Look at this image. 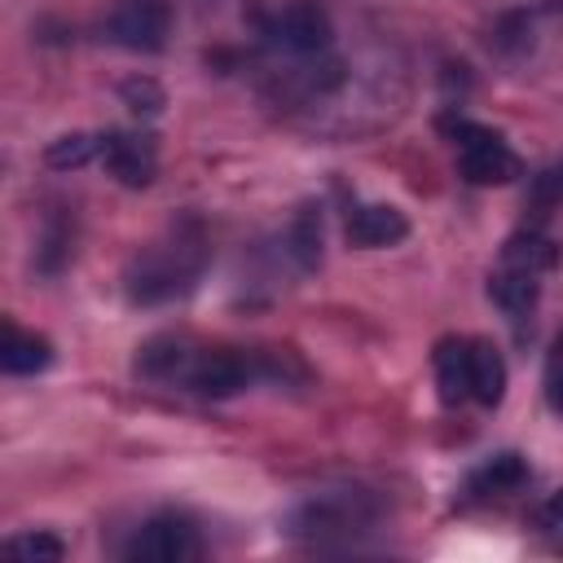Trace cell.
I'll list each match as a JSON object with an SVG mask.
<instances>
[{"mask_svg": "<svg viewBox=\"0 0 563 563\" xmlns=\"http://www.w3.org/2000/svg\"><path fill=\"white\" fill-rule=\"evenodd\" d=\"M136 374H145L150 383H167V387H185L194 396L224 400V396L246 391L264 374V361H260V352L202 347V343H189L176 334H158L141 347Z\"/></svg>", "mask_w": 563, "mask_h": 563, "instance_id": "cell-1", "label": "cell"}, {"mask_svg": "<svg viewBox=\"0 0 563 563\" xmlns=\"http://www.w3.org/2000/svg\"><path fill=\"white\" fill-rule=\"evenodd\" d=\"M207 268V233L198 220H180L172 224L158 242L141 246L132 260H128V273H123V290L132 303H172L180 295H189L198 286Z\"/></svg>", "mask_w": 563, "mask_h": 563, "instance_id": "cell-2", "label": "cell"}, {"mask_svg": "<svg viewBox=\"0 0 563 563\" xmlns=\"http://www.w3.org/2000/svg\"><path fill=\"white\" fill-rule=\"evenodd\" d=\"M435 387L444 405H497L506 396V361L488 339L449 334L435 343Z\"/></svg>", "mask_w": 563, "mask_h": 563, "instance_id": "cell-3", "label": "cell"}, {"mask_svg": "<svg viewBox=\"0 0 563 563\" xmlns=\"http://www.w3.org/2000/svg\"><path fill=\"white\" fill-rule=\"evenodd\" d=\"M554 264H559L554 238H545L541 229H519V233L501 246L497 268L488 273V299H493L510 321H523V317L537 308L541 277H545Z\"/></svg>", "mask_w": 563, "mask_h": 563, "instance_id": "cell-4", "label": "cell"}, {"mask_svg": "<svg viewBox=\"0 0 563 563\" xmlns=\"http://www.w3.org/2000/svg\"><path fill=\"white\" fill-rule=\"evenodd\" d=\"M378 515H383V506L369 488H352V484L347 488H321L290 510V532L303 541H317V545H325L334 537L352 541V537L369 532L378 523Z\"/></svg>", "mask_w": 563, "mask_h": 563, "instance_id": "cell-5", "label": "cell"}, {"mask_svg": "<svg viewBox=\"0 0 563 563\" xmlns=\"http://www.w3.org/2000/svg\"><path fill=\"white\" fill-rule=\"evenodd\" d=\"M255 31H260V40H264L273 53L290 57V62L330 53V40H334L330 13H325L317 0H286V4L260 9V13H255Z\"/></svg>", "mask_w": 563, "mask_h": 563, "instance_id": "cell-6", "label": "cell"}, {"mask_svg": "<svg viewBox=\"0 0 563 563\" xmlns=\"http://www.w3.org/2000/svg\"><path fill=\"white\" fill-rule=\"evenodd\" d=\"M440 128L453 136L457 172L471 185H506V180H515L523 172L519 167V154L506 145L501 132H493L484 123H471V119H444Z\"/></svg>", "mask_w": 563, "mask_h": 563, "instance_id": "cell-7", "label": "cell"}, {"mask_svg": "<svg viewBox=\"0 0 563 563\" xmlns=\"http://www.w3.org/2000/svg\"><path fill=\"white\" fill-rule=\"evenodd\" d=\"M123 554L141 559V563H185V559L202 554V537H198L194 519H185L176 510H163V515H154L136 528V537L123 545Z\"/></svg>", "mask_w": 563, "mask_h": 563, "instance_id": "cell-8", "label": "cell"}, {"mask_svg": "<svg viewBox=\"0 0 563 563\" xmlns=\"http://www.w3.org/2000/svg\"><path fill=\"white\" fill-rule=\"evenodd\" d=\"M167 31H172L167 0H119L101 26L110 44L132 48V53H158L167 44Z\"/></svg>", "mask_w": 563, "mask_h": 563, "instance_id": "cell-9", "label": "cell"}, {"mask_svg": "<svg viewBox=\"0 0 563 563\" xmlns=\"http://www.w3.org/2000/svg\"><path fill=\"white\" fill-rule=\"evenodd\" d=\"M97 158L106 163L110 176H119L132 189L150 185L154 172H158V150H154V136L150 132H106Z\"/></svg>", "mask_w": 563, "mask_h": 563, "instance_id": "cell-10", "label": "cell"}, {"mask_svg": "<svg viewBox=\"0 0 563 563\" xmlns=\"http://www.w3.org/2000/svg\"><path fill=\"white\" fill-rule=\"evenodd\" d=\"M409 233V220H405V211H396V207H387V202H361V207H352V216H347V242L352 246H391V242H400Z\"/></svg>", "mask_w": 563, "mask_h": 563, "instance_id": "cell-11", "label": "cell"}, {"mask_svg": "<svg viewBox=\"0 0 563 563\" xmlns=\"http://www.w3.org/2000/svg\"><path fill=\"white\" fill-rule=\"evenodd\" d=\"M0 365L9 374H40L53 365V343L35 330H18V325H4V347H0Z\"/></svg>", "mask_w": 563, "mask_h": 563, "instance_id": "cell-12", "label": "cell"}, {"mask_svg": "<svg viewBox=\"0 0 563 563\" xmlns=\"http://www.w3.org/2000/svg\"><path fill=\"white\" fill-rule=\"evenodd\" d=\"M523 479H528V466H523L519 453H493V457H484V462L471 471L466 488H471L475 497H506V493H515Z\"/></svg>", "mask_w": 563, "mask_h": 563, "instance_id": "cell-13", "label": "cell"}, {"mask_svg": "<svg viewBox=\"0 0 563 563\" xmlns=\"http://www.w3.org/2000/svg\"><path fill=\"white\" fill-rule=\"evenodd\" d=\"M101 154V136H88V132H70V136H57L48 150H44V163L48 167H84L88 158Z\"/></svg>", "mask_w": 563, "mask_h": 563, "instance_id": "cell-14", "label": "cell"}, {"mask_svg": "<svg viewBox=\"0 0 563 563\" xmlns=\"http://www.w3.org/2000/svg\"><path fill=\"white\" fill-rule=\"evenodd\" d=\"M541 387H545V405L563 418V330L554 334L550 352H545V369H541Z\"/></svg>", "mask_w": 563, "mask_h": 563, "instance_id": "cell-15", "label": "cell"}, {"mask_svg": "<svg viewBox=\"0 0 563 563\" xmlns=\"http://www.w3.org/2000/svg\"><path fill=\"white\" fill-rule=\"evenodd\" d=\"M4 550H9V554H18V559H62V554H66V545H62L53 532L9 537V541H4Z\"/></svg>", "mask_w": 563, "mask_h": 563, "instance_id": "cell-16", "label": "cell"}, {"mask_svg": "<svg viewBox=\"0 0 563 563\" xmlns=\"http://www.w3.org/2000/svg\"><path fill=\"white\" fill-rule=\"evenodd\" d=\"M532 207L541 216L550 207H563V167H545L541 176H532Z\"/></svg>", "mask_w": 563, "mask_h": 563, "instance_id": "cell-17", "label": "cell"}, {"mask_svg": "<svg viewBox=\"0 0 563 563\" xmlns=\"http://www.w3.org/2000/svg\"><path fill=\"white\" fill-rule=\"evenodd\" d=\"M123 101H128L136 114H158L163 88H158L154 79H128V84H123Z\"/></svg>", "mask_w": 563, "mask_h": 563, "instance_id": "cell-18", "label": "cell"}, {"mask_svg": "<svg viewBox=\"0 0 563 563\" xmlns=\"http://www.w3.org/2000/svg\"><path fill=\"white\" fill-rule=\"evenodd\" d=\"M537 528L563 550V488L554 493V497H545L541 501V510H537Z\"/></svg>", "mask_w": 563, "mask_h": 563, "instance_id": "cell-19", "label": "cell"}]
</instances>
